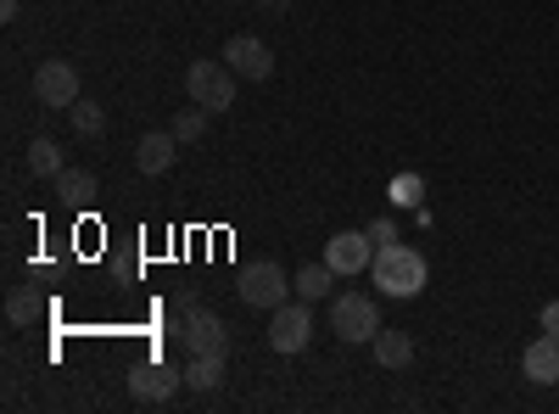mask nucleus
<instances>
[{"label": "nucleus", "instance_id": "nucleus-13", "mask_svg": "<svg viewBox=\"0 0 559 414\" xmlns=\"http://www.w3.org/2000/svg\"><path fill=\"white\" fill-rule=\"evenodd\" d=\"M51 186H57V202H68V208H90V202H96V174H90V168H62Z\"/></svg>", "mask_w": 559, "mask_h": 414}, {"label": "nucleus", "instance_id": "nucleus-21", "mask_svg": "<svg viewBox=\"0 0 559 414\" xmlns=\"http://www.w3.org/2000/svg\"><path fill=\"white\" fill-rule=\"evenodd\" d=\"M7 319H12V326H34V319H39V297L34 292H12L7 297Z\"/></svg>", "mask_w": 559, "mask_h": 414}, {"label": "nucleus", "instance_id": "nucleus-25", "mask_svg": "<svg viewBox=\"0 0 559 414\" xmlns=\"http://www.w3.org/2000/svg\"><path fill=\"white\" fill-rule=\"evenodd\" d=\"M258 7H263L269 17H280V12H286V0H258Z\"/></svg>", "mask_w": 559, "mask_h": 414}, {"label": "nucleus", "instance_id": "nucleus-10", "mask_svg": "<svg viewBox=\"0 0 559 414\" xmlns=\"http://www.w3.org/2000/svg\"><path fill=\"white\" fill-rule=\"evenodd\" d=\"M224 62L236 68V79H252V84H263L269 73H274V51L258 39V34H236V39H224Z\"/></svg>", "mask_w": 559, "mask_h": 414}, {"label": "nucleus", "instance_id": "nucleus-16", "mask_svg": "<svg viewBox=\"0 0 559 414\" xmlns=\"http://www.w3.org/2000/svg\"><path fill=\"white\" fill-rule=\"evenodd\" d=\"M68 163H62V146L51 141V134H34V141H28V174L34 179H57Z\"/></svg>", "mask_w": 559, "mask_h": 414}, {"label": "nucleus", "instance_id": "nucleus-17", "mask_svg": "<svg viewBox=\"0 0 559 414\" xmlns=\"http://www.w3.org/2000/svg\"><path fill=\"white\" fill-rule=\"evenodd\" d=\"M185 381H191L197 392H218L224 387V358L218 353H197L191 370H185Z\"/></svg>", "mask_w": 559, "mask_h": 414}, {"label": "nucleus", "instance_id": "nucleus-8", "mask_svg": "<svg viewBox=\"0 0 559 414\" xmlns=\"http://www.w3.org/2000/svg\"><path fill=\"white\" fill-rule=\"evenodd\" d=\"M179 387H185V376L174 370V364H163V358H140L134 370H129V392H134V403H168Z\"/></svg>", "mask_w": 559, "mask_h": 414}, {"label": "nucleus", "instance_id": "nucleus-22", "mask_svg": "<svg viewBox=\"0 0 559 414\" xmlns=\"http://www.w3.org/2000/svg\"><path fill=\"white\" fill-rule=\"evenodd\" d=\"M369 241H376V247H392V241H397L392 218H376V224H369Z\"/></svg>", "mask_w": 559, "mask_h": 414}, {"label": "nucleus", "instance_id": "nucleus-23", "mask_svg": "<svg viewBox=\"0 0 559 414\" xmlns=\"http://www.w3.org/2000/svg\"><path fill=\"white\" fill-rule=\"evenodd\" d=\"M17 12H23V0H0V23H12Z\"/></svg>", "mask_w": 559, "mask_h": 414}, {"label": "nucleus", "instance_id": "nucleus-15", "mask_svg": "<svg viewBox=\"0 0 559 414\" xmlns=\"http://www.w3.org/2000/svg\"><path fill=\"white\" fill-rule=\"evenodd\" d=\"M369 347H376V358L386 364V370H408V364H414V342H408V331H386V326H381Z\"/></svg>", "mask_w": 559, "mask_h": 414}, {"label": "nucleus", "instance_id": "nucleus-9", "mask_svg": "<svg viewBox=\"0 0 559 414\" xmlns=\"http://www.w3.org/2000/svg\"><path fill=\"white\" fill-rule=\"evenodd\" d=\"M324 263L336 274H364L376 263V241H369V229H336L331 241H324Z\"/></svg>", "mask_w": 559, "mask_h": 414}, {"label": "nucleus", "instance_id": "nucleus-5", "mask_svg": "<svg viewBox=\"0 0 559 414\" xmlns=\"http://www.w3.org/2000/svg\"><path fill=\"white\" fill-rule=\"evenodd\" d=\"M313 342V314H308V303L297 297H286V303H280L274 314H269V347L274 353H302Z\"/></svg>", "mask_w": 559, "mask_h": 414}, {"label": "nucleus", "instance_id": "nucleus-19", "mask_svg": "<svg viewBox=\"0 0 559 414\" xmlns=\"http://www.w3.org/2000/svg\"><path fill=\"white\" fill-rule=\"evenodd\" d=\"M68 113H73V129H79V134H102V129H107V113H102L96 102H84V96H79Z\"/></svg>", "mask_w": 559, "mask_h": 414}, {"label": "nucleus", "instance_id": "nucleus-6", "mask_svg": "<svg viewBox=\"0 0 559 414\" xmlns=\"http://www.w3.org/2000/svg\"><path fill=\"white\" fill-rule=\"evenodd\" d=\"M174 336L185 342V353H229V326H224V319L213 314V308H191V314H185V326H174Z\"/></svg>", "mask_w": 559, "mask_h": 414}, {"label": "nucleus", "instance_id": "nucleus-14", "mask_svg": "<svg viewBox=\"0 0 559 414\" xmlns=\"http://www.w3.org/2000/svg\"><path fill=\"white\" fill-rule=\"evenodd\" d=\"M336 281H342V274H336L331 263H302L297 297H302V303H324V297H336Z\"/></svg>", "mask_w": 559, "mask_h": 414}, {"label": "nucleus", "instance_id": "nucleus-12", "mask_svg": "<svg viewBox=\"0 0 559 414\" xmlns=\"http://www.w3.org/2000/svg\"><path fill=\"white\" fill-rule=\"evenodd\" d=\"M174 152H179L174 129H152V134H140V141H134V168L140 174H168L174 168Z\"/></svg>", "mask_w": 559, "mask_h": 414}, {"label": "nucleus", "instance_id": "nucleus-4", "mask_svg": "<svg viewBox=\"0 0 559 414\" xmlns=\"http://www.w3.org/2000/svg\"><path fill=\"white\" fill-rule=\"evenodd\" d=\"M236 292H241V303H247V308L274 314L280 303L292 297V281H286V269H280L274 258H258V263H247V269L236 274Z\"/></svg>", "mask_w": 559, "mask_h": 414}, {"label": "nucleus", "instance_id": "nucleus-11", "mask_svg": "<svg viewBox=\"0 0 559 414\" xmlns=\"http://www.w3.org/2000/svg\"><path fill=\"white\" fill-rule=\"evenodd\" d=\"M521 376L537 387H559V331H543L537 342H526L521 353Z\"/></svg>", "mask_w": 559, "mask_h": 414}, {"label": "nucleus", "instance_id": "nucleus-2", "mask_svg": "<svg viewBox=\"0 0 559 414\" xmlns=\"http://www.w3.org/2000/svg\"><path fill=\"white\" fill-rule=\"evenodd\" d=\"M185 90H191V102H197V107H207V113H229V107H236V68H229L224 57H218V62L202 57V62L185 68Z\"/></svg>", "mask_w": 559, "mask_h": 414}, {"label": "nucleus", "instance_id": "nucleus-18", "mask_svg": "<svg viewBox=\"0 0 559 414\" xmlns=\"http://www.w3.org/2000/svg\"><path fill=\"white\" fill-rule=\"evenodd\" d=\"M386 197L397 202V208H419V197H426V174H392V186H386Z\"/></svg>", "mask_w": 559, "mask_h": 414}, {"label": "nucleus", "instance_id": "nucleus-24", "mask_svg": "<svg viewBox=\"0 0 559 414\" xmlns=\"http://www.w3.org/2000/svg\"><path fill=\"white\" fill-rule=\"evenodd\" d=\"M543 331H559V303H548V308H543Z\"/></svg>", "mask_w": 559, "mask_h": 414}, {"label": "nucleus", "instance_id": "nucleus-20", "mask_svg": "<svg viewBox=\"0 0 559 414\" xmlns=\"http://www.w3.org/2000/svg\"><path fill=\"white\" fill-rule=\"evenodd\" d=\"M202 129H207V107H185L174 118V141H202Z\"/></svg>", "mask_w": 559, "mask_h": 414}, {"label": "nucleus", "instance_id": "nucleus-1", "mask_svg": "<svg viewBox=\"0 0 559 414\" xmlns=\"http://www.w3.org/2000/svg\"><path fill=\"white\" fill-rule=\"evenodd\" d=\"M369 274H376L381 297H397V303L419 297V292H426V281H431L426 252H414V247H403V241H392V247H376V263H369Z\"/></svg>", "mask_w": 559, "mask_h": 414}, {"label": "nucleus", "instance_id": "nucleus-3", "mask_svg": "<svg viewBox=\"0 0 559 414\" xmlns=\"http://www.w3.org/2000/svg\"><path fill=\"white\" fill-rule=\"evenodd\" d=\"M331 331H336L347 347L376 342V331H381V308H376V297H364V292H342V297H331Z\"/></svg>", "mask_w": 559, "mask_h": 414}, {"label": "nucleus", "instance_id": "nucleus-7", "mask_svg": "<svg viewBox=\"0 0 559 414\" xmlns=\"http://www.w3.org/2000/svg\"><path fill=\"white\" fill-rule=\"evenodd\" d=\"M34 102L39 107H73L79 102V68L51 57V62H39L34 68Z\"/></svg>", "mask_w": 559, "mask_h": 414}]
</instances>
